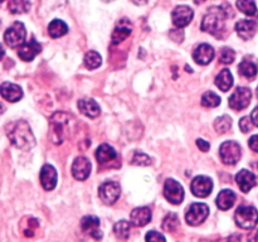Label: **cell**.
<instances>
[{"label": "cell", "instance_id": "obj_1", "mask_svg": "<svg viewBox=\"0 0 258 242\" xmlns=\"http://www.w3.org/2000/svg\"><path fill=\"white\" fill-rule=\"evenodd\" d=\"M77 130V121L75 116L64 111H58L50 117V140L54 144H62L72 138Z\"/></svg>", "mask_w": 258, "mask_h": 242}, {"label": "cell", "instance_id": "obj_2", "mask_svg": "<svg viewBox=\"0 0 258 242\" xmlns=\"http://www.w3.org/2000/svg\"><path fill=\"white\" fill-rule=\"evenodd\" d=\"M7 134L14 146L22 150H29L35 145V138L27 121L19 120L8 126Z\"/></svg>", "mask_w": 258, "mask_h": 242}, {"label": "cell", "instance_id": "obj_3", "mask_svg": "<svg viewBox=\"0 0 258 242\" xmlns=\"http://www.w3.org/2000/svg\"><path fill=\"white\" fill-rule=\"evenodd\" d=\"M226 18L227 14L226 10H223V8H212V9H209V12L207 13L206 17L203 18L202 29H203L204 32L211 33V34H217V33L221 32V30L223 29Z\"/></svg>", "mask_w": 258, "mask_h": 242}, {"label": "cell", "instance_id": "obj_4", "mask_svg": "<svg viewBox=\"0 0 258 242\" xmlns=\"http://www.w3.org/2000/svg\"><path fill=\"white\" fill-rule=\"evenodd\" d=\"M234 221L238 227L243 229H251L258 223V212L252 206H242L234 213Z\"/></svg>", "mask_w": 258, "mask_h": 242}, {"label": "cell", "instance_id": "obj_5", "mask_svg": "<svg viewBox=\"0 0 258 242\" xmlns=\"http://www.w3.org/2000/svg\"><path fill=\"white\" fill-rule=\"evenodd\" d=\"M25 35H27V32H25L24 24L20 22H15L14 24L10 25L5 30L4 40L7 45H9L10 48H17L24 44Z\"/></svg>", "mask_w": 258, "mask_h": 242}, {"label": "cell", "instance_id": "obj_6", "mask_svg": "<svg viewBox=\"0 0 258 242\" xmlns=\"http://www.w3.org/2000/svg\"><path fill=\"white\" fill-rule=\"evenodd\" d=\"M219 155L222 161L227 165H234L239 161L242 155V149L236 141H224L219 148Z\"/></svg>", "mask_w": 258, "mask_h": 242}, {"label": "cell", "instance_id": "obj_7", "mask_svg": "<svg viewBox=\"0 0 258 242\" xmlns=\"http://www.w3.org/2000/svg\"><path fill=\"white\" fill-rule=\"evenodd\" d=\"M209 216V207L204 203H193L185 213V219L190 226H199Z\"/></svg>", "mask_w": 258, "mask_h": 242}, {"label": "cell", "instance_id": "obj_8", "mask_svg": "<svg viewBox=\"0 0 258 242\" xmlns=\"http://www.w3.org/2000/svg\"><path fill=\"white\" fill-rule=\"evenodd\" d=\"M252 92L247 87H238L229 97V107L236 111L244 110L251 103Z\"/></svg>", "mask_w": 258, "mask_h": 242}, {"label": "cell", "instance_id": "obj_9", "mask_svg": "<svg viewBox=\"0 0 258 242\" xmlns=\"http://www.w3.org/2000/svg\"><path fill=\"white\" fill-rule=\"evenodd\" d=\"M121 189L116 182H103L98 188V196L105 204H113L120 198Z\"/></svg>", "mask_w": 258, "mask_h": 242}, {"label": "cell", "instance_id": "obj_10", "mask_svg": "<svg viewBox=\"0 0 258 242\" xmlns=\"http://www.w3.org/2000/svg\"><path fill=\"white\" fill-rule=\"evenodd\" d=\"M164 196L170 203L180 204L184 199V189L180 183L174 179H168L164 184Z\"/></svg>", "mask_w": 258, "mask_h": 242}, {"label": "cell", "instance_id": "obj_11", "mask_svg": "<svg viewBox=\"0 0 258 242\" xmlns=\"http://www.w3.org/2000/svg\"><path fill=\"white\" fill-rule=\"evenodd\" d=\"M190 189L193 194L199 198H206L212 193L213 189V182L211 178L204 175H198L193 179L190 184Z\"/></svg>", "mask_w": 258, "mask_h": 242}, {"label": "cell", "instance_id": "obj_12", "mask_svg": "<svg viewBox=\"0 0 258 242\" xmlns=\"http://www.w3.org/2000/svg\"><path fill=\"white\" fill-rule=\"evenodd\" d=\"M173 23L175 27L178 28H185L186 25L190 24L191 19L194 17V12L191 8L186 7V5H180V7H176L173 10Z\"/></svg>", "mask_w": 258, "mask_h": 242}, {"label": "cell", "instance_id": "obj_13", "mask_svg": "<svg viewBox=\"0 0 258 242\" xmlns=\"http://www.w3.org/2000/svg\"><path fill=\"white\" fill-rule=\"evenodd\" d=\"M81 228L86 234L95 239L102 238V232L100 229V219L95 216H86L81 219Z\"/></svg>", "mask_w": 258, "mask_h": 242}, {"label": "cell", "instance_id": "obj_14", "mask_svg": "<svg viewBox=\"0 0 258 242\" xmlns=\"http://www.w3.org/2000/svg\"><path fill=\"white\" fill-rule=\"evenodd\" d=\"M91 163L86 156H78L72 164V174L77 180H86L90 176Z\"/></svg>", "mask_w": 258, "mask_h": 242}, {"label": "cell", "instance_id": "obj_15", "mask_svg": "<svg viewBox=\"0 0 258 242\" xmlns=\"http://www.w3.org/2000/svg\"><path fill=\"white\" fill-rule=\"evenodd\" d=\"M40 50H42V47H40L39 43L33 38L32 40H29L28 43H24L23 45H20L19 50H18V55L22 60H25V62H29V60L34 59V57L37 54H39Z\"/></svg>", "mask_w": 258, "mask_h": 242}, {"label": "cell", "instance_id": "obj_16", "mask_svg": "<svg viewBox=\"0 0 258 242\" xmlns=\"http://www.w3.org/2000/svg\"><path fill=\"white\" fill-rule=\"evenodd\" d=\"M40 183L45 191H52L57 186V171L49 164H45L40 170Z\"/></svg>", "mask_w": 258, "mask_h": 242}, {"label": "cell", "instance_id": "obj_17", "mask_svg": "<svg viewBox=\"0 0 258 242\" xmlns=\"http://www.w3.org/2000/svg\"><path fill=\"white\" fill-rule=\"evenodd\" d=\"M213 58H214L213 47L209 44H206V43L198 45V47L196 48V50L193 52V59L196 60L198 65H202V66L209 65V63L213 60Z\"/></svg>", "mask_w": 258, "mask_h": 242}, {"label": "cell", "instance_id": "obj_18", "mask_svg": "<svg viewBox=\"0 0 258 242\" xmlns=\"http://www.w3.org/2000/svg\"><path fill=\"white\" fill-rule=\"evenodd\" d=\"M0 95L9 102H18L23 97V91L15 83L4 82L0 86Z\"/></svg>", "mask_w": 258, "mask_h": 242}, {"label": "cell", "instance_id": "obj_19", "mask_svg": "<svg viewBox=\"0 0 258 242\" xmlns=\"http://www.w3.org/2000/svg\"><path fill=\"white\" fill-rule=\"evenodd\" d=\"M236 30L237 34H238L242 39L249 40L251 38H253L254 34H256L257 23L254 22V20L242 19L236 24Z\"/></svg>", "mask_w": 258, "mask_h": 242}, {"label": "cell", "instance_id": "obj_20", "mask_svg": "<svg viewBox=\"0 0 258 242\" xmlns=\"http://www.w3.org/2000/svg\"><path fill=\"white\" fill-rule=\"evenodd\" d=\"M236 182L243 193H248L256 186V176L252 171L247 170V169H242L236 175Z\"/></svg>", "mask_w": 258, "mask_h": 242}, {"label": "cell", "instance_id": "obj_21", "mask_svg": "<svg viewBox=\"0 0 258 242\" xmlns=\"http://www.w3.org/2000/svg\"><path fill=\"white\" fill-rule=\"evenodd\" d=\"M131 223L135 227H144L151 221V211L148 207H139L135 208L130 214Z\"/></svg>", "mask_w": 258, "mask_h": 242}, {"label": "cell", "instance_id": "obj_22", "mask_svg": "<svg viewBox=\"0 0 258 242\" xmlns=\"http://www.w3.org/2000/svg\"><path fill=\"white\" fill-rule=\"evenodd\" d=\"M96 159H97L98 164L106 165V164L112 163L113 160L117 159V153L108 144H102L101 146H98L97 151H96Z\"/></svg>", "mask_w": 258, "mask_h": 242}, {"label": "cell", "instance_id": "obj_23", "mask_svg": "<svg viewBox=\"0 0 258 242\" xmlns=\"http://www.w3.org/2000/svg\"><path fill=\"white\" fill-rule=\"evenodd\" d=\"M133 32V27L131 23L127 19H122L117 25H116L115 30L112 33V44H118L122 40H125L128 35Z\"/></svg>", "mask_w": 258, "mask_h": 242}, {"label": "cell", "instance_id": "obj_24", "mask_svg": "<svg viewBox=\"0 0 258 242\" xmlns=\"http://www.w3.org/2000/svg\"><path fill=\"white\" fill-rule=\"evenodd\" d=\"M236 194L231 189H223L222 192H219V194L217 196L216 203L217 207L222 211H228L229 208H232L236 202Z\"/></svg>", "mask_w": 258, "mask_h": 242}, {"label": "cell", "instance_id": "obj_25", "mask_svg": "<svg viewBox=\"0 0 258 242\" xmlns=\"http://www.w3.org/2000/svg\"><path fill=\"white\" fill-rule=\"evenodd\" d=\"M78 108H80V111L83 115L91 118L97 117L101 112L98 103L95 100H92V98H90V100L88 98H83V100L78 101Z\"/></svg>", "mask_w": 258, "mask_h": 242}, {"label": "cell", "instance_id": "obj_26", "mask_svg": "<svg viewBox=\"0 0 258 242\" xmlns=\"http://www.w3.org/2000/svg\"><path fill=\"white\" fill-rule=\"evenodd\" d=\"M239 73H241L243 77L248 78V80H252V78L256 77L258 72V63L253 58L246 57L243 58V60L239 65Z\"/></svg>", "mask_w": 258, "mask_h": 242}, {"label": "cell", "instance_id": "obj_27", "mask_svg": "<svg viewBox=\"0 0 258 242\" xmlns=\"http://www.w3.org/2000/svg\"><path fill=\"white\" fill-rule=\"evenodd\" d=\"M216 86L223 92L231 90V87L233 86V76H232L231 71L227 68L222 70L216 77Z\"/></svg>", "mask_w": 258, "mask_h": 242}, {"label": "cell", "instance_id": "obj_28", "mask_svg": "<svg viewBox=\"0 0 258 242\" xmlns=\"http://www.w3.org/2000/svg\"><path fill=\"white\" fill-rule=\"evenodd\" d=\"M67 32H68V27L63 20L54 19L49 23V25H48V33H49V35L52 38L63 37Z\"/></svg>", "mask_w": 258, "mask_h": 242}, {"label": "cell", "instance_id": "obj_29", "mask_svg": "<svg viewBox=\"0 0 258 242\" xmlns=\"http://www.w3.org/2000/svg\"><path fill=\"white\" fill-rule=\"evenodd\" d=\"M8 9L13 14L27 13L30 9V0H8Z\"/></svg>", "mask_w": 258, "mask_h": 242}, {"label": "cell", "instance_id": "obj_30", "mask_svg": "<svg viewBox=\"0 0 258 242\" xmlns=\"http://www.w3.org/2000/svg\"><path fill=\"white\" fill-rule=\"evenodd\" d=\"M113 232H115L116 237H117L118 239H122V241L127 239L128 237H130V222L125 221V219L118 221L117 223L113 226Z\"/></svg>", "mask_w": 258, "mask_h": 242}, {"label": "cell", "instance_id": "obj_31", "mask_svg": "<svg viewBox=\"0 0 258 242\" xmlns=\"http://www.w3.org/2000/svg\"><path fill=\"white\" fill-rule=\"evenodd\" d=\"M102 63V58L95 50H90V52L86 53L85 55V65L88 70H96L98 68Z\"/></svg>", "mask_w": 258, "mask_h": 242}, {"label": "cell", "instance_id": "obj_32", "mask_svg": "<svg viewBox=\"0 0 258 242\" xmlns=\"http://www.w3.org/2000/svg\"><path fill=\"white\" fill-rule=\"evenodd\" d=\"M179 224H180L179 217L175 213H170L164 218L161 227L165 232H175L179 228Z\"/></svg>", "mask_w": 258, "mask_h": 242}, {"label": "cell", "instance_id": "obj_33", "mask_svg": "<svg viewBox=\"0 0 258 242\" xmlns=\"http://www.w3.org/2000/svg\"><path fill=\"white\" fill-rule=\"evenodd\" d=\"M237 8L246 15H254L257 13V7L254 0H237Z\"/></svg>", "mask_w": 258, "mask_h": 242}, {"label": "cell", "instance_id": "obj_34", "mask_svg": "<svg viewBox=\"0 0 258 242\" xmlns=\"http://www.w3.org/2000/svg\"><path fill=\"white\" fill-rule=\"evenodd\" d=\"M202 105L204 107H217V106L221 105V97L217 93L208 91L202 96Z\"/></svg>", "mask_w": 258, "mask_h": 242}, {"label": "cell", "instance_id": "obj_35", "mask_svg": "<svg viewBox=\"0 0 258 242\" xmlns=\"http://www.w3.org/2000/svg\"><path fill=\"white\" fill-rule=\"evenodd\" d=\"M232 128V120L229 116L223 115L221 117H217L214 121V129H216L217 133L224 134Z\"/></svg>", "mask_w": 258, "mask_h": 242}, {"label": "cell", "instance_id": "obj_36", "mask_svg": "<svg viewBox=\"0 0 258 242\" xmlns=\"http://www.w3.org/2000/svg\"><path fill=\"white\" fill-rule=\"evenodd\" d=\"M236 59V53L231 48H223L221 50V54H219V60H221L223 65H231L233 63V60Z\"/></svg>", "mask_w": 258, "mask_h": 242}, {"label": "cell", "instance_id": "obj_37", "mask_svg": "<svg viewBox=\"0 0 258 242\" xmlns=\"http://www.w3.org/2000/svg\"><path fill=\"white\" fill-rule=\"evenodd\" d=\"M131 163L135 164V165L146 166V165H150L151 159H150V156L146 155L145 153H141V151H136V153L134 154V158H133V161H131Z\"/></svg>", "mask_w": 258, "mask_h": 242}, {"label": "cell", "instance_id": "obj_38", "mask_svg": "<svg viewBox=\"0 0 258 242\" xmlns=\"http://www.w3.org/2000/svg\"><path fill=\"white\" fill-rule=\"evenodd\" d=\"M38 224H39V223H38V221L35 218H29V219H28L27 227H25V228L23 229V232H24L25 236H27V237L34 236L35 229H37Z\"/></svg>", "mask_w": 258, "mask_h": 242}, {"label": "cell", "instance_id": "obj_39", "mask_svg": "<svg viewBox=\"0 0 258 242\" xmlns=\"http://www.w3.org/2000/svg\"><path fill=\"white\" fill-rule=\"evenodd\" d=\"M145 242H166V239L160 232L149 231L145 236Z\"/></svg>", "mask_w": 258, "mask_h": 242}, {"label": "cell", "instance_id": "obj_40", "mask_svg": "<svg viewBox=\"0 0 258 242\" xmlns=\"http://www.w3.org/2000/svg\"><path fill=\"white\" fill-rule=\"evenodd\" d=\"M251 118L247 117V116H244V117L241 118V121H239V128H241V130L243 131V133H248V131H251V128H252V124H251Z\"/></svg>", "mask_w": 258, "mask_h": 242}, {"label": "cell", "instance_id": "obj_41", "mask_svg": "<svg viewBox=\"0 0 258 242\" xmlns=\"http://www.w3.org/2000/svg\"><path fill=\"white\" fill-rule=\"evenodd\" d=\"M197 146H198L202 151H204V153H207V151L209 150V148H211L208 141L203 140V139H198V140H197Z\"/></svg>", "mask_w": 258, "mask_h": 242}, {"label": "cell", "instance_id": "obj_42", "mask_svg": "<svg viewBox=\"0 0 258 242\" xmlns=\"http://www.w3.org/2000/svg\"><path fill=\"white\" fill-rule=\"evenodd\" d=\"M248 145H249V148L252 149V150L258 153V134H257V135H253L251 139H249Z\"/></svg>", "mask_w": 258, "mask_h": 242}, {"label": "cell", "instance_id": "obj_43", "mask_svg": "<svg viewBox=\"0 0 258 242\" xmlns=\"http://www.w3.org/2000/svg\"><path fill=\"white\" fill-rule=\"evenodd\" d=\"M251 120H252V123L254 124V125L257 126L258 128V106L256 108H254L253 111H252V113H251Z\"/></svg>", "mask_w": 258, "mask_h": 242}, {"label": "cell", "instance_id": "obj_44", "mask_svg": "<svg viewBox=\"0 0 258 242\" xmlns=\"http://www.w3.org/2000/svg\"><path fill=\"white\" fill-rule=\"evenodd\" d=\"M248 242H258V229L252 232L248 236Z\"/></svg>", "mask_w": 258, "mask_h": 242}, {"label": "cell", "instance_id": "obj_45", "mask_svg": "<svg viewBox=\"0 0 258 242\" xmlns=\"http://www.w3.org/2000/svg\"><path fill=\"white\" fill-rule=\"evenodd\" d=\"M227 242H241V237L238 234H233V236L227 238Z\"/></svg>", "mask_w": 258, "mask_h": 242}, {"label": "cell", "instance_id": "obj_46", "mask_svg": "<svg viewBox=\"0 0 258 242\" xmlns=\"http://www.w3.org/2000/svg\"><path fill=\"white\" fill-rule=\"evenodd\" d=\"M131 2L136 5H144L146 3V0H131Z\"/></svg>", "mask_w": 258, "mask_h": 242}, {"label": "cell", "instance_id": "obj_47", "mask_svg": "<svg viewBox=\"0 0 258 242\" xmlns=\"http://www.w3.org/2000/svg\"><path fill=\"white\" fill-rule=\"evenodd\" d=\"M4 54H5V50H4V48L2 47V44H0V60L3 59V57H4Z\"/></svg>", "mask_w": 258, "mask_h": 242}, {"label": "cell", "instance_id": "obj_48", "mask_svg": "<svg viewBox=\"0 0 258 242\" xmlns=\"http://www.w3.org/2000/svg\"><path fill=\"white\" fill-rule=\"evenodd\" d=\"M3 2H4V0H0V5H2V4H3Z\"/></svg>", "mask_w": 258, "mask_h": 242}, {"label": "cell", "instance_id": "obj_49", "mask_svg": "<svg viewBox=\"0 0 258 242\" xmlns=\"http://www.w3.org/2000/svg\"><path fill=\"white\" fill-rule=\"evenodd\" d=\"M103 2H111V0H103Z\"/></svg>", "mask_w": 258, "mask_h": 242}, {"label": "cell", "instance_id": "obj_50", "mask_svg": "<svg viewBox=\"0 0 258 242\" xmlns=\"http://www.w3.org/2000/svg\"><path fill=\"white\" fill-rule=\"evenodd\" d=\"M257 97H258V87H257Z\"/></svg>", "mask_w": 258, "mask_h": 242}]
</instances>
